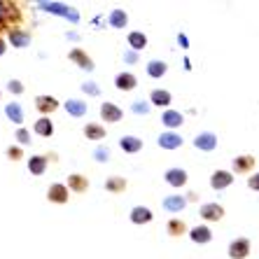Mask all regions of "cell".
I'll return each instance as SVG.
<instances>
[{
  "label": "cell",
  "mask_w": 259,
  "mask_h": 259,
  "mask_svg": "<svg viewBox=\"0 0 259 259\" xmlns=\"http://www.w3.org/2000/svg\"><path fill=\"white\" fill-rule=\"evenodd\" d=\"M21 21V10L17 3H5L0 0V30H12Z\"/></svg>",
  "instance_id": "cell-1"
},
{
  "label": "cell",
  "mask_w": 259,
  "mask_h": 259,
  "mask_svg": "<svg viewBox=\"0 0 259 259\" xmlns=\"http://www.w3.org/2000/svg\"><path fill=\"white\" fill-rule=\"evenodd\" d=\"M37 7H40V10H45V12H49V14H56V17L70 19L72 24H77V21H79V12H77V10H72V7L63 5V3H37Z\"/></svg>",
  "instance_id": "cell-2"
},
{
  "label": "cell",
  "mask_w": 259,
  "mask_h": 259,
  "mask_svg": "<svg viewBox=\"0 0 259 259\" xmlns=\"http://www.w3.org/2000/svg\"><path fill=\"white\" fill-rule=\"evenodd\" d=\"M231 182H234V173L231 170H215L210 175V187L215 192H222V189L231 187Z\"/></svg>",
  "instance_id": "cell-3"
},
{
  "label": "cell",
  "mask_w": 259,
  "mask_h": 259,
  "mask_svg": "<svg viewBox=\"0 0 259 259\" xmlns=\"http://www.w3.org/2000/svg\"><path fill=\"white\" fill-rule=\"evenodd\" d=\"M194 147L201 150V152H212L217 147V136L215 133H210V131L199 133V136L194 138Z\"/></svg>",
  "instance_id": "cell-4"
},
{
  "label": "cell",
  "mask_w": 259,
  "mask_h": 259,
  "mask_svg": "<svg viewBox=\"0 0 259 259\" xmlns=\"http://www.w3.org/2000/svg\"><path fill=\"white\" fill-rule=\"evenodd\" d=\"M250 241L247 238H236V241L229 243V257L231 259H245L250 254Z\"/></svg>",
  "instance_id": "cell-5"
},
{
  "label": "cell",
  "mask_w": 259,
  "mask_h": 259,
  "mask_svg": "<svg viewBox=\"0 0 259 259\" xmlns=\"http://www.w3.org/2000/svg\"><path fill=\"white\" fill-rule=\"evenodd\" d=\"M201 217L205 222H220L224 217V208L220 203H203L201 205Z\"/></svg>",
  "instance_id": "cell-6"
},
{
  "label": "cell",
  "mask_w": 259,
  "mask_h": 259,
  "mask_svg": "<svg viewBox=\"0 0 259 259\" xmlns=\"http://www.w3.org/2000/svg\"><path fill=\"white\" fill-rule=\"evenodd\" d=\"M254 163H257V159L252 154H241V157L234 159V173H238V175L250 173L254 168Z\"/></svg>",
  "instance_id": "cell-7"
},
{
  "label": "cell",
  "mask_w": 259,
  "mask_h": 259,
  "mask_svg": "<svg viewBox=\"0 0 259 259\" xmlns=\"http://www.w3.org/2000/svg\"><path fill=\"white\" fill-rule=\"evenodd\" d=\"M7 35H10L12 47H17V49H24V47H28L30 45V33H26V30H21V28L7 30Z\"/></svg>",
  "instance_id": "cell-8"
},
{
  "label": "cell",
  "mask_w": 259,
  "mask_h": 259,
  "mask_svg": "<svg viewBox=\"0 0 259 259\" xmlns=\"http://www.w3.org/2000/svg\"><path fill=\"white\" fill-rule=\"evenodd\" d=\"M163 178H166V182H168L170 187H182V185H187V170H182V168H168Z\"/></svg>",
  "instance_id": "cell-9"
},
{
  "label": "cell",
  "mask_w": 259,
  "mask_h": 259,
  "mask_svg": "<svg viewBox=\"0 0 259 259\" xmlns=\"http://www.w3.org/2000/svg\"><path fill=\"white\" fill-rule=\"evenodd\" d=\"M121 115H124V112H121V110L117 108L115 103H103V105H101V117H103L105 121H110V124L119 121V119H121Z\"/></svg>",
  "instance_id": "cell-10"
},
{
  "label": "cell",
  "mask_w": 259,
  "mask_h": 259,
  "mask_svg": "<svg viewBox=\"0 0 259 259\" xmlns=\"http://www.w3.org/2000/svg\"><path fill=\"white\" fill-rule=\"evenodd\" d=\"M159 147H163V150H178V147H182V138L173 131L161 133L159 136Z\"/></svg>",
  "instance_id": "cell-11"
},
{
  "label": "cell",
  "mask_w": 259,
  "mask_h": 259,
  "mask_svg": "<svg viewBox=\"0 0 259 259\" xmlns=\"http://www.w3.org/2000/svg\"><path fill=\"white\" fill-rule=\"evenodd\" d=\"M136 84H138V79L131 72H119L115 77V87L119 91H131V89H136Z\"/></svg>",
  "instance_id": "cell-12"
},
{
  "label": "cell",
  "mask_w": 259,
  "mask_h": 259,
  "mask_svg": "<svg viewBox=\"0 0 259 259\" xmlns=\"http://www.w3.org/2000/svg\"><path fill=\"white\" fill-rule=\"evenodd\" d=\"M47 199L52 203H66L68 201V187L66 185H52L47 192Z\"/></svg>",
  "instance_id": "cell-13"
},
{
  "label": "cell",
  "mask_w": 259,
  "mask_h": 259,
  "mask_svg": "<svg viewBox=\"0 0 259 259\" xmlns=\"http://www.w3.org/2000/svg\"><path fill=\"white\" fill-rule=\"evenodd\" d=\"M189 238H192L194 243H199V245H205V243L212 241V231L208 229V227H194V229L189 231Z\"/></svg>",
  "instance_id": "cell-14"
},
{
  "label": "cell",
  "mask_w": 259,
  "mask_h": 259,
  "mask_svg": "<svg viewBox=\"0 0 259 259\" xmlns=\"http://www.w3.org/2000/svg\"><path fill=\"white\" fill-rule=\"evenodd\" d=\"M35 108L42 112V115H47V112H54L56 108H59V101H56L54 96H37L35 98Z\"/></svg>",
  "instance_id": "cell-15"
},
{
  "label": "cell",
  "mask_w": 259,
  "mask_h": 259,
  "mask_svg": "<svg viewBox=\"0 0 259 259\" xmlns=\"http://www.w3.org/2000/svg\"><path fill=\"white\" fill-rule=\"evenodd\" d=\"M131 222L133 224H147L152 222V210L150 208H145V205H136L131 210Z\"/></svg>",
  "instance_id": "cell-16"
},
{
  "label": "cell",
  "mask_w": 259,
  "mask_h": 259,
  "mask_svg": "<svg viewBox=\"0 0 259 259\" xmlns=\"http://www.w3.org/2000/svg\"><path fill=\"white\" fill-rule=\"evenodd\" d=\"M119 145H121V150L128 152V154H136V152L143 150V140L136 138V136H124V138L119 140Z\"/></svg>",
  "instance_id": "cell-17"
},
{
  "label": "cell",
  "mask_w": 259,
  "mask_h": 259,
  "mask_svg": "<svg viewBox=\"0 0 259 259\" xmlns=\"http://www.w3.org/2000/svg\"><path fill=\"white\" fill-rule=\"evenodd\" d=\"M185 205H187L185 196H166L163 199V210H168V212H180Z\"/></svg>",
  "instance_id": "cell-18"
},
{
  "label": "cell",
  "mask_w": 259,
  "mask_h": 259,
  "mask_svg": "<svg viewBox=\"0 0 259 259\" xmlns=\"http://www.w3.org/2000/svg\"><path fill=\"white\" fill-rule=\"evenodd\" d=\"M68 187H70L72 192L82 194V192H87V189H89V180H87L84 175L75 173V175H70V178H68Z\"/></svg>",
  "instance_id": "cell-19"
},
{
  "label": "cell",
  "mask_w": 259,
  "mask_h": 259,
  "mask_svg": "<svg viewBox=\"0 0 259 259\" xmlns=\"http://www.w3.org/2000/svg\"><path fill=\"white\" fill-rule=\"evenodd\" d=\"M63 105H66L68 115H72V117H84L87 115V103L77 101V98H70V101H66Z\"/></svg>",
  "instance_id": "cell-20"
},
{
  "label": "cell",
  "mask_w": 259,
  "mask_h": 259,
  "mask_svg": "<svg viewBox=\"0 0 259 259\" xmlns=\"http://www.w3.org/2000/svg\"><path fill=\"white\" fill-rule=\"evenodd\" d=\"M70 61H75L79 68H84V70H94V61L82 52V49H72L70 52Z\"/></svg>",
  "instance_id": "cell-21"
},
{
  "label": "cell",
  "mask_w": 259,
  "mask_h": 259,
  "mask_svg": "<svg viewBox=\"0 0 259 259\" xmlns=\"http://www.w3.org/2000/svg\"><path fill=\"white\" fill-rule=\"evenodd\" d=\"M161 121H163V124H166L168 128H178V126H182L185 117H182L178 110H166V112H163V117H161Z\"/></svg>",
  "instance_id": "cell-22"
},
{
  "label": "cell",
  "mask_w": 259,
  "mask_h": 259,
  "mask_svg": "<svg viewBox=\"0 0 259 259\" xmlns=\"http://www.w3.org/2000/svg\"><path fill=\"white\" fill-rule=\"evenodd\" d=\"M45 168H47V157H42V154H35V157L28 159V170L33 175H42Z\"/></svg>",
  "instance_id": "cell-23"
},
{
  "label": "cell",
  "mask_w": 259,
  "mask_h": 259,
  "mask_svg": "<svg viewBox=\"0 0 259 259\" xmlns=\"http://www.w3.org/2000/svg\"><path fill=\"white\" fill-rule=\"evenodd\" d=\"M150 101H152V105H159V108H161V105H168V103L173 101V96H170L166 89H154Z\"/></svg>",
  "instance_id": "cell-24"
},
{
  "label": "cell",
  "mask_w": 259,
  "mask_h": 259,
  "mask_svg": "<svg viewBox=\"0 0 259 259\" xmlns=\"http://www.w3.org/2000/svg\"><path fill=\"white\" fill-rule=\"evenodd\" d=\"M126 24H128V17L124 10H112V12H110V26H112V28H124Z\"/></svg>",
  "instance_id": "cell-25"
},
{
  "label": "cell",
  "mask_w": 259,
  "mask_h": 259,
  "mask_svg": "<svg viewBox=\"0 0 259 259\" xmlns=\"http://www.w3.org/2000/svg\"><path fill=\"white\" fill-rule=\"evenodd\" d=\"M35 133L37 136H42V138H49V136L54 133V124H52L47 117H42V119L35 121Z\"/></svg>",
  "instance_id": "cell-26"
},
{
  "label": "cell",
  "mask_w": 259,
  "mask_h": 259,
  "mask_svg": "<svg viewBox=\"0 0 259 259\" xmlns=\"http://www.w3.org/2000/svg\"><path fill=\"white\" fill-rule=\"evenodd\" d=\"M166 70H168V66H166L163 61H150V63H147V75H150V77H163Z\"/></svg>",
  "instance_id": "cell-27"
},
{
  "label": "cell",
  "mask_w": 259,
  "mask_h": 259,
  "mask_svg": "<svg viewBox=\"0 0 259 259\" xmlns=\"http://www.w3.org/2000/svg\"><path fill=\"white\" fill-rule=\"evenodd\" d=\"M5 115L10 117L14 124H21V121H24V110H21L19 103H10V105L5 108Z\"/></svg>",
  "instance_id": "cell-28"
},
{
  "label": "cell",
  "mask_w": 259,
  "mask_h": 259,
  "mask_svg": "<svg viewBox=\"0 0 259 259\" xmlns=\"http://www.w3.org/2000/svg\"><path fill=\"white\" fill-rule=\"evenodd\" d=\"M128 45H131L133 52H140V49H145V45H147V37H145L143 33H138V30H133V33H128Z\"/></svg>",
  "instance_id": "cell-29"
},
{
  "label": "cell",
  "mask_w": 259,
  "mask_h": 259,
  "mask_svg": "<svg viewBox=\"0 0 259 259\" xmlns=\"http://www.w3.org/2000/svg\"><path fill=\"white\" fill-rule=\"evenodd\" d=\"M84 136L87 138H91V140H103L105 138V128L98 126V124H87Z\"/></svg>",
  "instance_id": "cell-30"
},
{
  "label": "cell",
  "mask_w": 259,
  "mask_h": 259,
  "mask_svg": "<svg viewBox=\"0 0 259 259\" xmlns=\"http://www.w3.org/2000/svg\"><path fill=\"white\" fill-rule=\"evenodd\" d=\"M105 189H108V192H124V189H126V180H124V178H110V180L105 182Z\"/></svg>",
  "instance_id": "cell-31"
},
{
  "label": "cell",
  "mask_w": 259,
  "mask_h": 259,
  "mask_svg": "<svg viewBox=\"0 0 259 259\" xmlns=\"http://www.w3.org/2000/svg\"><path fill=\"white\" fill-rule=\"evenodd\" d=\"M166 229H168L170 236H180V234H185V231H187V227H185V222H182V220H170Z\"/></svg>",
  "instance_id": "cell-32"
},
{
  "label": "cell",
  "mask_w": 259,
  "mask_h": 259,
  "mask_svg": "<svg viewBox=\"0 0 259 259\" xmlns=\"http://www.w3.org/2000/svg\"><path fill=\"white\" fill-rule=\"evenodd\" d=\"M131 110L136 112V115H147L150 112V103H145V101H136L131 105Z\"/></svg>",
  "instance_id": "cell-33"
},
{
  "label": "cell",
  "mask_w": 259,
  "mask_h": 259,
  "mask_svg": "<svg viewBox=\"0 0 259 259\" xmlns=\"http://www.w3.org/2000/svg\"><path fill=\"white\" fill-rule=\"evenodd\" d=\"M94 157H96V161H108V159H110V150H108V147H96Z\"/></svg>",
  "instance_id": "cell-34"
},
{
  "label": "cell",
  "mask_w": 259,
  "mask_h": 259,
  "mask_svg": "<svg viewBox=\"0 0 259 259\" xmlns=\"http://www.w3.org/2000/svg\"><path fill=\"white\" fill-rule=\"evenodd\" d=\"M82 91L89 94V96H98V94H101V89L96 87V82H87V84H82Z\"/></svg>",
  "instance_id": "cell-35"
},
{
  "label": "cell",
  "mask_w": 259,
  "mask_h": 259,
  "mask_svg": "<svg viewBox=\"0 0 259 259\" xmlns=\"http://www.w3.org/2000/svg\"><path fill=\"white\" fill-rule=\"evenodd\" d=\"M247 187L252 189V192H259V173H252L247 178Z\"/></svg>",
  "instance_id": "cell-36"
},
{
  "label": "cell",
  "mask_w": 259,
  "mask_h": 259,
  "mask_svg": "<svg viewBox=\"0 0 259 259\" xmlns=\"http://www.w3.org/2000/svg\"><path fill=\"white\" fill-rule=\"evenodd\" d=\"M7 157L12 159V161H17V159L24 157V152H21V147H10V150H7Z\"/></svg>",
  "instance_id": "cell-37"
},
{
  "label": "cell",
  "mask_w": 259,
  "mask_h": 259,
  "mask_svg": "<svg viewBox=\"0 0 259 259\" xmlns=\"http://www.w3.org/2000/svg\"><path fill=\"white\" fill-rule=\"evenodd\" d=\"M17 140H19V143H21V145L30 143V133L26 131V128H19V131H17Z\"/></svg>",
  "instance_id": "cell-38"
},
{
  "label": "cell",
  "mask_w": 259,
  "mask_h": 259,
  "mask_svg": "<svg viewBox=\"0 0 259 259\" xmlns=\"http://www.w3.org/2000/svg\"><path fill=\"white\" fill-rule=\"evenodd\" d=\"M7 89L12 91V94H21V91H24V84H21L19 79H12V82L7 84Z\"/></svg>",
  "instance_id": "cell-39"
},
{
  "label": "cell",
  "mask_w": 259,
  "mask_h": 259,
  "mask_svg": "<svg viewBox=\"0 0 259 259\" xmlns=\"http://www.w3.org/2000/svg\"><path fill=\"white\" fill-rule=\"evenodd\" d=\"M178 42H180L182 47H189V40H187V35H185V33H180V35H178Z\"/></svg>",
  "instance_id": "cell-40"
},
{
  "label": "cell",
  "mask_w": 259,
  "mask_h": 259,
  "mask_svg": "<svg viewBox=\"0 0 259 259\" xmlns=\"http://www.w3.org/2000/svg\"><path fill=\"white\" fill-rule=\"evenodd\" d=\"M136 59H138V56H136V52H126V54H124V61H128V63H133Z\"/></svg>",
  "instance_id": "cell-41"
},
{
  "label": "cell",
  "mask_w": 259,
  "mask_h": 259,
  "mask_svg": "<svg viewBox=\"0 0 259 259\" xmlns=\"http://www.w3.org/2000/svg\"><path fill=\"white\" fill-rule=\"evenodd\" d=\"M5 40H3V37H0V56H3V54H5Z\"/></svg>",
  "instance_id": "cell-42"
}]
</instances>
